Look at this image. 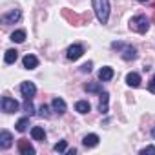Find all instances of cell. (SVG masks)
Instances as JSON below:
<instances>
[{
    "label": "cell",
    "mask_w": 155,
    "mask_h": 155,
    "mask_svg": "<svg viewBox=\"0 0 155 155\" xmlns=\"http://www.w3.org/2000/svg\"><path fill=\"white\" fill-rule=\"evenodd\" d=\"M22 64H24L26 69H35V68L38 66V58H37L35 55H26V57L22 58Z\"/></svg>",
    "instance_id": "cell-10"
},
{
    "label": "cell",
    "mask_w": 155,
    "mask_h": 155,
    "mask_svg": "<svg viewBox=\"0 0 155 155\" xmlns=\"http://www.w3.org/2000/svg\"><path fill=\"white\" fill-rule=\"evenodd\" d=\"M20 93H22L24 99H33L35 93H37V88H35L33 82H22L20 84Z\"/></svg>",
    "instance_id": "cell-6"
},
{
    "label": "cell",
    "mask_w": 155,
    "mask_h": 155,
    "mask_svg": "<svg viewBox=\"0 0 155 155\" xmlns=\"http://www.w3.org/2000/svg\"><path fill=\"white\" fill-rule=\"evenodd\" d=\"M91 68H93V64H91V62H86V64H84L81 69H82L84 73H90V71H91Z\"/></svg>",
    "instance_id": "cell-27"
},
{
    "label": "cell",
    "mask_w": 155,
    "mask_h": 155,
    "mask_svg": "<svg viewBox=\"0 0 155 155\" xmlns=\"http://www.w3.org/2000/svg\"><path fill=\"white\" fill-rule=\"evenodd\" d=\"M0 106H2V111H6V113H15V111L20 108V104H18L15 99H11V97H2Z\"/></svg>",
    "instance_id": "cell-3"
},
{
    "label": "cell",
    "mask_w": 155,
    "mask_h": 155,
    "mask_svg": "<svg viewBox=\"0 0 155 155\" xmlns=\"http://www.w3.org/2000/svg\"><path fill=\"white\" fill-rule=\"evenodd\" d=\"M75 153H77V150H75V148H73V150H68V155H75Z\"/></svg>",
    "instance_id": "cell-29"
},
{
    "label": "cell",
    "mask_w": 155,
    "mask_h": 155,
    "mask_svg": "<svg viewBox=\"0 0 155 155\" xmlns=\"http://www.w3.org/2000/svg\"><path fill=\"white\" fill-rule=\"evenodd\" d=\"M82 53H84V48H82L81 44H73V46L68 48L66 57H68L69 60H79V58L82 57Z\"/></svg>",
    "instance_id": "cell-4"
},
{
    "label": "cell",
    "mask_w": 155,
    "mask_h": 155,
    "mask_svg": "<svg viewBox=\"0 0 155 155\" xmlns=\"http://www.w3.org/2000/svg\"><path fill=\"white\" fill-rule=\"evenodd\" d=\"M139 2H148V0H139Z\"/></svg>",
    "instance_id": "cell-31"
},
{
    "label": "cell",
    "mask_w": 155,
    "mask_h": 155,
    "mask_svg": "<svg viewBox=\"0 0 155 155\" xmlns=\"http://www.w3.org/2000/svg\"><path fill=\"white\" fill-rule=\"evenodd\" d=\"M31 137H33V140H44V139H46V131H44V128H40V126L31 128Z\"/></svg>",
    "instance_id": "cell-16"
},
{
    "label": "cell",
    "mask_w": 155,
    "mask_h": 155,
    "mask_svg": "<svg viewBox=\"0 0 155 155\" xmlns=\"http://www.w3.org/2000/svg\"><path fill=\"white\" fill-rule=\"evenodd\" d=\"M84 90H86L88 93H102V86H101V82H88V84L84 86Z\"/></svg>",
    "instance_id": "cell-19"
},
{
    "label": "cell",
    "mask_w": 155,
    "mask_h": 155,
    "mask_svg": "<svg viewBox=\"0 0 155 155\" xmlns=\"http://www.w3.org/2000/svg\"><path fill=\"white\" fill-rule=\"evenodd\" d=\"M20 17H22L20 9H11L9 13H4V15H2V22H4L6 26H8V24H15V22L20 20Z\"/></svg>",
    "instance_id": "cell-5"
},
{
    "label": "cell",
    "mask_w": 155,
    "mask_h": 155,
    "mask_svg": "<svg viewBox=\"0 0 155 155\" xmlns=\"http://www.w3.org/2000/svg\"><path fill=\"white\" fill-rule=\"evenodd\" d=\"M38 115H40V117H44V119H49V117H51L49 108H48L46 104H42V106H40V110H38Z\"/></svg>",
    "instance_id": "cell-23"
},
{
    "label": "cell",
    "mask_w": 155,
    "mask_h": 155,
    "mask_svg": "<svg viewBox=\"0 0 155 155\" xmlns=\"http://www.w3.org/2000/svg\"><path fill=\"white\" fill-rule=\"evenodd\" d=\"M108 102H110V95H108V91H102L101 93V102H99L101 113H108Z\"/></svg>",
    "instance_id": "cell-15"
},
{
    "label": "cell",
    "mask_w": 155,
    "mask_h": 155,
    "mask_svg": "<svg viewBox=\"0 0 155 155\" xmlns=\"http://www.w3.org/2000/svg\"><path fill=\"white\" fill-rule=\"evenodd\" d=\"M111 48H113V49H120V48H122V42H113Z\"/></svg>",
    "instance_id": "cell-28"
},
{
    "label": "cell",
    "mask_w": 155,
    "mask_h": 155,
    "mask_svg": "<svg viewBox=\"0 0 155 155\" xmlns=\"http://www.w3.org/2000/svg\"><path fill=\"white\" fill-rule=\"evenodd\" d=\"M148 90H150V93H155V75L150 79V84H148Z\"/></svg>",
    "instance_id": "cell-26"
},
{
    "label": "cell",
    "mask_w": 155,
    "mask_h": 155,
    "mask_svg": "<svg viewBox=\"0 0 155 155\" xmlns=\"http://www.w3.org/2000/svg\"><path fill=\"white\" fill-rule=\"evenodd\" d=\"M11 144H13V135L8 130H2L0 131V148L8 150V148H11Z\"/></svg>",
    "instance_id": "cell-8"
},
{
    "label": "cell",
    "mask_w": 155,
    "mask_h": 155,
    "mask_svg": "<svg viewBox=\"0 0 155 155\" xmlns=\"http://www.w3.org/2000/svg\"><path fill=\"white\" fill-rule=\"evenodd\" d=\"M51 106H53V110L58 113V115H62V113H66V110H68V106H66V102L60 99V97H55L53 99V102H51Z\"/></svg>",
    "instance_id": "cell-11"
},
{
    "label": "cell",
    "mask_w": 155,
    "mask_h": 155,
    "mask_svg": "<svg viewBox=\"0 0 155 155\" xmlns=\"http://www.w3.org/2000/svg\"><path fill=\"white\" fill-rule=\"evenodd\" d=\"M93 11L101 24H108L110 18V0H93Z\"/></svg>",
    "instance_id": "cell-1"
},
{
    "label": "cell",
    "mask_w": 155,
    "mask_h": 155,
    "mask_svg": "<svg viewBox=\"0 0 155 155\" xmlns=\"http://www.w3.org/2000/svg\"><path fill=\"white\" fill-rule=\"evenodd\" d=\"M17 58H18V51L17 49H8L6 55H4V62L6 64H13V62H17Z\"/></svg>",
    "instance_id": "cell-17"
},
{
    "label": "cell",
    "mask_w": 155,
    "mask_h": 155,
    "mask_svg": "<svg viewBox=\"0 0 155 155\" xmlns=\"http://www.w3.org/2000/svg\"><path fill=\"white\" fill-rule=\"evenodd\" d=\"M24 110H26V113H29V115H33V113H35V108H33L31 99H26V102H24Z\"/></svg>",
    "instance_id": "cell-22"
},
{
    "label": "cell",
    "mask_w": 155,
    "mask_h": 155,
    "mask_svg": "<svg viewBox=\"0 0 155 155\" xmlns=\"http://www.w3.org/2000/svg\"><path fill=\"white\" fill-rule=\"evenodd\" d=\"M122 58L124 60H135L137 58V49L133 46H126L124 51H122Z\"/></svg>",
    "instance_id": "cell-14"
},
{
    "label": "cell",
    "mask_w": 155,
    "mask_h": 155,
    "mask_svg": "<svg viewBox=\"0 0 155 155\" xmlns=\"http://www.w3.org/2000/svg\"><path fill=\"white\" fill-rule=\"evenodd\" d=\"M29 117H31V115H29ZM29 117H22V119H20V120L15 124L17 131H20V133H22V131H26V130H28V124H29Z\"/></svg>",
    "instance_id": "cell-21"
},
{
    "label": "cell",
    "mask_w": 155,
    "mask_h": 155,
    "mask_svg": "<svg viewBox=\"0 0 155 155\" xmlns=\"http://www.w3.org/2000/svg\"><path fill=\"white\" fill-rule=\"evenodd\" d=\"M151 137H153V139H155V126H153V128H151Z\"/></svg>",
    "instance_id": "cell-30"
},
{
    "label": "cell",
    "mask_w": 155,
    "mask_h": 155,
    "mask_svg": "<svg viewBox=\"0 0 155 155\" xmlns=\"http://www.w3.org/2000/svg\"><path fill=\"white\" fill-rule=\"evenodd\" d=\"M99 79H101L102 82H106V81H111V79H113V69H111L110 66H104V68H101V69H99Z\"/></svg>",
    "instance_id": "cell-13"
},
{
    "label": "cell",
    "mask_w": 155,
    "mask_h": 155,
    "mask_svg": "<svg viewBox=\"0 0 155 155\" xmlns=\"http://www.w3.org/2000/svg\"><path fill=\"white\" fill-rule=\"evenodd\" d=\"M146 153H153L155 155V146H146L140 150V155H146Z\"/></svg>",
    "instance_id": "cell-25"
},
{
    "label": "cell",
    "mask_w": 155,
    "mask_h": 155,
    "mask_svg": "<svg viewBox=\"0 0 155 155\" xmlns=\"http://www.w3.org/2000/svg\"><path fill=\"white\" fill-rule=\"evenodd\" d=\"M99 135L97 133H90V135H86L84 139H82V144L86 146V148H95L97 144H99Z\"/></svg>",
    "instance_id": "cell-12"
},
{
    "label": "cell",
    "mask_w": 155,
    "mask_h": 155,
    "mask_svg": "<svg viewBox=\"0 0 155 155\" xmlns=\"http://www.w3.org/2000/svg\"><path fill=\"white\" fill-rule=\"evenodd\" d=\"M148 28H150V20L144 15H137L130 20V29H133L137 33H146Z\"/></svg>",
    "instance_id": "cell-2"
},
{
    "label": "cell",
    "mask_w": 155,
    "mask_h": 155,
    "mask_svg": "<svg viewBox=\"0 0 155 155\" xmlns=\"http://www.w3.org/2000/svg\"><path fill=\"white\" fill-rule=\"evenodd\" d=\"M75 110L79 111V113H90L91 106H90L88 101H79V102H75Z\"/></svg>",
    "instance_id": "cell-18"
},
{
    "label": "cell",
    "mask_w": 155,
    "mask_h": 155,
    "mask_svg": "<svg viewBox=\"0 0 155 155\" xmlns=\"http://www.w3.org/2000/svg\"><path fill=\"white\" fill-rule=\"evenodd\" d=\"M18 151L22 155H35V148L31 146V142L28 139H20L18 140Z\"/></svg>",
    "instance_id": "cell-7"
},
{
    "label": "cell",
    "mask_w": 155,
    "mask_h": 155,
    "mask_svg": "<svg viewBox=\"0 0 155 155\" xmlns=\"http://www.w3.org/2000/svg\"><path fill=\"white\" fill-rule=\"evenodd\" d=\"M66 148H68L66 140H60V142H57V144L53 146V150H55L57 153H62V151H66Z\"/></svg>",
    "instance_id": "cell-24"
},
{
    "label": "cell",
    "mask_w": 155,
    "mask_h": 155,
    "mask_svg": "<svg viewBox=\"0 0 155 155\" xmlns=\"http://www.w3.org/2000/svg\"><path fill=\"white\" fill-rule=\"evenodd\" d=\"M126 84H128L130 88H139V86H140V75L135 73V71L128 73V75H126Z\"/></svg>",
    "instance_id": "cell-9"
},
{
    "label": "cell",
    "mask_w": 155,
    "mask_h": 155,
    "mask_svg": "<svg viewBox=\"0 0 155 155\" xmlns=\"http://www.w3.org/2000/svg\"><path fill=\"white\" fill-rule=\"evenodd\" d=\"M11 40L17 42V44H22L26 40V31L24 29H18V31H13L11 33Z\"/></svg>",
    "instance_id": "cell-20"
}]
</instances>
